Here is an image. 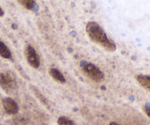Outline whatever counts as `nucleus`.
<instances>
[{"label": "nucleus", "mask_w": 150, "mask_h": 125, "mask_svg": "<svg viewBox=\"0 0 150 125\" xmlns=\"http://www.w3.org/2000/svg\"><path fill=\"white\" fill-rule=\"evenodd\" d=\"M0 86L6 93H13L16 89V79L10 72H3L0 74Z\"/></svg>", "instance_id": "3"}, {"label": "nucleus", "mask_w": 150, "mask_h": 125, "mask_svg": "<svg viewBox=\"0 0 150 125\" xmlns=\"http://www.w3.org/2000/svg\"><path fill=\"white\" fill-rule=\"evenodd\" d=\"M49 72L50 76H52V78L54 79H55L57 82H60V83H64L66 82L65 77L64 76V75L57 69H54V68H51L48 71Z\"/></svg>", "instance_id": "6"}, {"label": "nucleus", "mask_w": 150, "mask_h": 125, "mask_svg": "<svg viewBox=\"0 0 150 125\" xmlns=\"http://www.w3.org/2000/svg\"><path fill=\"white\" fill-rule=\"evenodd\" d=\"M145 111H146V113L147 114V116L150 118V104H146L145 106Z\"/></svg>", "instance_id": "11"}, {"label": "nucleus", "mask_w": 150, "mask_h": 125, "mask_svg": "<svg viewBox=\"0 0 150 125\" xmlns=\"http://www.w3.org/2000/svg\"><path fill=\"white\" fill-rule=\"evenodd\" d=\"M0 56L4 59H10L12 57V53L10 49L6 46L4 42L0 41Z\"/></svg>", "instance_id": "8"}, {"label": "nucleus", "mask_w": 150, "mask_h": 125, "mask_svg": "<svg viewBox=\"0 0 150 125\" xmlns=\"http://www.w3.org/2000/svg\"><path fill=\"white\" fill-rule=\"evenodd\" d=\"M136 80L143 88L150 91V76L139 74L136 76Z\"/></svg>", "instance_id": "7"}, {"label": "nucleus", "mask_w": 150, "mask_h": 125, "mask_svg": "<svg viewBox=\"0 0 150 125\" xmlns=\"http://www.w3.org/2000/svg\"><path fill=\"white\" fill-rule=\"evenodd\" d=\"M86 32L91 41L99 44L108 51H114L117 49L116 44L108 38L105 31L96 22H88L86 26Z\"/></svg>", "instance_id": "1"}, {"label": "nucleus", "mask_w": 150, "mask_h": 125, "mask_svg": "<svg viewBox=\"0 0 150 125\" xmlns=\"http://www.w3.org/2000/svg\"><path fill=\"white\" fill-rule=\"evenodd\" d=\"M109 125H120V124H119L116 123V122H111V123Z\"/></svg>", "instance_id": "13"}, {"label": "nucleus", "mask_w": 150, "mask_h": 125, "mask_svg": "<svg viewBox=\"0 0 150 125\" xmlns=\"http://www.w3.org/2000/svg\"><path fill=\"white\" fill-rule=\"evenodd\" d=\"M57 122L59 125H76L73 121L65 116H61L59 118Z\"/></svg>", "instance_id": "10"}, {"label": "nucleus", "mask_w": 150, "mask_h": 125, "mask_svg": "<svg viewBox=\"0 0 150 125\" xmlns=\"http://www.w3.org/2000/svg\"><path fill=\"white\" fill-rule=\"evenodd\" d=\"M25 56L26 61L34 69H38L40 65V60L36 50L32 46L27 44L25 48Z\"/></svg>", "instance_id": "4"}, {"label": "nucleus", "mask_w": 150, "mask_h": 125, "mask_svg": "<svg viewBox=\"0 0 150 125\" xmlns=\"http://www.w3.org/2000/svg\"><path fill=\"white\" fill-rule=\"evenodd\" d=\"M2 105L4 110L8 114H16L18 112L17 102L10 97H5L2 99Z\"/></svg>", "instance_id": "5"}, {"label": "nucleus", "mask_w": 150, "mask_h": 125, "mask_svg": "<svg viewBox=\"0 0 150 125\" xmlns=\"http://www.w3.org/2000/svg\"><path fill=\"white\" fill-rule=\"evenodd\" d=\"M0 125H3V124H0Z\"/></svg>", "instance_id": "14"}, {"label": "nucleus", "mask_w": 150, "mask_h": 125, "mask_svg": "<svg viewBox=\"0 0 150 125\" xmlns=\"http://www.w3.org/2000/svg\"><path fill=\"white\" fill-rule=\"evenodd\" d=\"M18 2L20 3V4L23 6L26 9L30 10L35 9L37 6L36 2L34 0H19L18 1Z\"/></svg>", "instance_id": "9"}, {"label": "nucleus", "mask_w": 150, "mask_h": 125, "mask_svg": "<svg viewBox=\"0 0 150 125\" xmlns=\"http://www.w3.org/2000/svg\"><path fill=\"white\" fill-rule=\"evenodd\" d=\"M3 15H4V11L1 9V7H0V16H3Z\"/></svg>", "instance_id": "12"}, {"label": "nucleus", "mask_w": 150, "mask_h": 125, "mask_svg": "<svg viewBox=\"0 0 150 125\" xmlns=\"http://www.w3.org/2000/svg\"><path fill=\"white\" fill-rule=\"evenodd\" d=\"M80 66L82 68L83 72L92 80L99 82L103 79V73L101 71L100 69L98 66H96L93 63L82 60L80 63Z\"/></svg>", "instance_id": "2"}]
</instances>
